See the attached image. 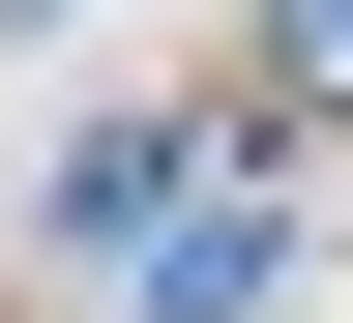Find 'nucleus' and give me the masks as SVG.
<instances>
[{
    "label": "nucleus",
    "instance_id": "obj_1",
    "mask_svg": "<svg viewBox=\"0 0 353 323\" xmlns=\"http://www.w3.org/2000/svg\"><path fill=\"white\" fill-rule=\"evenodd\" d=\"M265 294H294V206H206V236L148 264V323H265Z\"/></svg>",
    "mask_w": 353,
    "mask_h": 323
}]
</instances>
